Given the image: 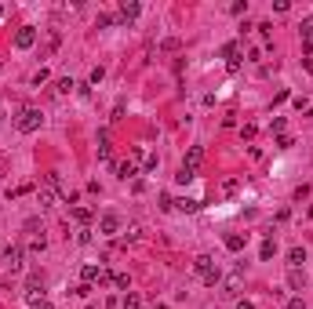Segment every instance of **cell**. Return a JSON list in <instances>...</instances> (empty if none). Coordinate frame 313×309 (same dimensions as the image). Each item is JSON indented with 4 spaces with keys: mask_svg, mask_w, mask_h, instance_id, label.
Returning <instances> with one entry per match:
<instances>
[{
    "mask_svg": "<svg viewBox=\"0 0 313 309\" xmlns=\"http://www.w3.org/2000/svg\"><path fill=\"white\" fill-rule=\"evenodd\" d=\"M193 273L204 280L208 287H215L219 280H222V273H219V266H215V258H211V255H197V258H193Z\"/></svg>",
    "mask_w": 313,
    "mask_h": 309,
    "instance_id": "cell-1",
    "label": "cell"
},
{
    "mask_svg": "<svg viewBox=\"0 0 313 309\" xmlns=\"http://www.w3.org/2000/svg\"><path fill=\"white\" fill-rule=\"evenodd\" d=\"M40 124H44V117H40V109H33V106H26L22 113H18V120H15V127L22 131V135H33V131H40Z\"/></svg>",
    "mask_w": 313,
    "mask_h": 309,
    "instance_id": "cell-2",
    "label": "cell"
},
{
    "mask_svg": "<svg viewBox=\"0 0 313 309\" xmlns=\"http://www.w3.org/2000/svg\"><path fill=\"white\" fill-rule=\"evenodd\" d=\"M98 233H102V237H113V233H121V215L106 211L102 218H98Z\"/></svg>",
    "mask_w": 313,
    "mask_h": 309,
    "instance_id": "cell-3",
    "label": "cell"
},
{
    "mask_svg": "<svg viewBox=\"0 0 313 309\" xmlns=\"http://www.w3.org/2000/svg\"><path fill=\"white\" fill-rule=\"evenodd\" d=\"M36 44V30L33 26H22V30L15 33V48H33Z\"/></svg>",
    "mask_w": 313,
    "mask_h": 309,
    "instance_id": "cell-4",
    "label": "cell"
},
{
    "mask_svg": "<svg viewBox=\"0 0 313 309\" xmlns=\"http://www.w3.org/2000/svg\"><path fill=\"white\" fill-rule=\"evenodd\" d=\"M4 262H7L11 273H18L22 269V247H4Z\"/></svg>",
    "mask_w": 313,
    "mask_h": 309,
    "instance_id": "cell-5",
    "label": "cell"
},
{
    "mask_svg": "<svg viewBox=\"0 0 313 309\" xmlns=\"http://www.w3.org/2000/svg\"><path fill=\"white\" fill-rule=\"evenodd\" d=\"M135 175H139V164H135V160H121V164H117V179H135Z\"/></svg>",
    "mask_w": 313,
    "mask_h": 309,
    "instance_id": "cell-6",
    "label": "cell"
},
{
    "mask_svg": "<svg viewBox=\"0 0 313 309\" xmlns=\"http://www.w3.org/2000/svg\"><path fill=\"white\" fill-rule=\"evenodd\" d=\"M200 160H204V149H200V146H193L189 153H186V160H182V167H193V171H197Z\"/></svg>",
    "mask_w": 313,
    "mask_h": 309,
    "instance_id": "cell-7",
    "label": "cell"
},
{
    "mask_svg": "<svg viewBox=\"0 0 313 309\" xmlns=\"http://www.w3.org/2000/svg\"><path fill=\"white\" fill-rule=\"evenodd\" d=\"M139 11H142V7L135 4V0H124V4H121V18H124V22H131V18H139Z\"/></svg>",
    "mask_w": 313,
    "mask_h": 309,
    "instance_id": "cell-8",
    "label": "cell"
},
{
    "mask_svg": "<svg viewBox=\"0 0 313 309\" xmlns=\"http://www.w3.org/2000/svg\"><path fill=\"white\" fill-rule=\"evenodd\" d=\"M302 262H306V247H291L288 251V266L291 269H302Z\"/></svg>",
    "mask_w": 313,
    "mask_h": 309,
    "instance_id": "cell-9",
    "label": "cell"
},
{
    "mask_svg": "<svg viewBox=\"0 0 313 309\" xmlns=\"http://www.w3.org/2000/svg\"><path fill=\"white\" fill-rule=\"evenodd\" d=\"M288 287H291V291H302V287H306V277H302V269H291V273H288Z\"/></svg>",
    "mask_w": 313,
    "mask_h": 309,
    "instance_id": "cell-10",
    "label": "cell"
},
{
    "mask_svg": "<svg viewBox=\"0 0 313 309\" xmlns=\"http://www.w3.org/2000/svg\"><path fill=\"white\" fill-rule=\"evenodd\" d=\"M222 59H229V62H241V44H237V40H229L226 48H222Z\"/></svg>",
    "mask_w": 313,
    "mask_h": 309,
    "instance_id": "cell-11",
    "label": "cell"
},
{
    "mask_svg": "<svg viewBox=\"0 0 313 309\" xmlns=\"http://www.w3.org/2000/svg\"><path fill=\"white\" fill-rule=\"evenodd\" d=\"M175 208H179V211H200V200H193V196H182V200H175Z\"/></svg>",
    "mask_w": 313,
    "mask_h": 309,
    "instance_id": "cell-12",
    "label": "cell"
},
{
    "mask_svg": "<svg viewBox=\"0 0 313 309\" xmlns=\"http://www.w3.org/2000/svg\"><path fill=\"white\" fill-rule=\"evenodd\" d=\"M244 244H248V237H241V233H229V237H226V247L229 251H244Z\"/></svg>",
    "mask_w": 313,
    "mask_h": 309,
    "instance_id": "cell-13",
    "label": "cell"
},
{
    "mask_svg": "<svg viewBox=\"0 0 313 309\" xmlns=\"http://www.w3.org/2000/svg\"><path fill=\"white\" fill-rule=\"evenodd\" d=\"M299 33H302V40H313V15H306V18H302V26H299Z\"/></svg>",
    "mask_w": 313,
    "mask_h": 309,
    "instance_id": "cell-14",
    "label": "cell"
},
{
    "mask_svg": "<svg viewBox=\"0 0 313 309\" xmlns=\"http://www.w3.org/2000/svg\"><path fill=\"white\" fill-rule=\"evenodd\" d=\"M98 156H102V160H109V156H113V146H109V138H106V135L98 138Z\"/></svg>",
    "mask_w": 313,
    "mask_h": 309,
    "instance_id": "cell-15",
    "label": "cell"
},
{
    "mask_svg": "<svg viewBox=\"0 0 313 309\" xmlns=\"http://www.w3.org/2000/svg\"><path fill=\"white\" fill-rule=\"evenodd\" d=\"M121 306H124V309H139V306H142V298H139V295H135V291H127Z\"/></svg>",
    "mask_w": 313,
    "mask_h": 309,
    "instance_id": "cell-16",
    "label": "cell"
},
{
    "mask_svg": "<svg viewBox=\"0 0 313 309\" xmlns=\"http://www.w3.org/2000/svg\"><path fill=\"white\" fill-rule=\"evenodd\" d=\"M73 88H77V84H73L69 77H62L59 84H55V91H59V95H69V91H73Z\"/></svg>",
    "mask_w": 313,
    "mask_h": 309,
    "instance_id": "cell-17",
    "label": "cell"
},
{
    "mask_svg": "<svg viewBox=\"0 0 313 309\" xmlns=\"http://www.w3.org/2000/svg\"><path fill=\"white\" fill-rule=\"evenodd\" d=\"M73 218H77L80 226H88V222H91V211L88 208H73Z\"/></svg>",
    "mask_w": 313,
    "mask_h": 309,
    "instance_id": "cell-18",
    "label": "cell"
},
{
    "mask_svg": "<svg viewBox=\"0 0 313 309\" xmlns=\"http://www.w3.org/2000/svg\"><path fill=\"white\" fill-rule=\"evenodd\" d=\"M109 284H113L117 291H127V273H113V280H109Z\"/></svg>",
    "mask_w": 313,
    "mask_h": 309,
    "instance_id": "cell-19",
    "label": "cell"
},
{
    "mask_svg": "<svg viewBox=\"0 0 313 309\" xmlns=\"http://www.w3.org/2000/svg\"><path fill=\"white\" fill-rule=\"evenodd\" d=\"M193 179H197V171H193V167H179V182H182V185L193 182Z\"/></svg>",
    "mask_w": 313,
    "mask_h": 309,
    "instance_id": "cell-20",
    "label": "cell"
},
{
    "mask_svg": "<svg viewBox=\"0 0 313 309\" xmlns=\"http://www.w3.org/2000/svg\"><path fill=\"white\" fill-rule=\"evenodd\" d=\"M237 287H241V273H233L226 280V295H237Z\"/></svg>",
    "mask_w": 313,
    "mask_h": 309,
    "instance_id": "cell-21",
    "label": "cell"
},
{
    "mask_svg": "<svg viewBox=\"0 0 313 309\" xmlns=\"http://www.w3.org/2000/svg\"><path fill=\"white\" fill-rule=\"evenodd\" d=\"M44 247H48V240H44V237H33V240H30V251H33V255H40Z\"/></svg>",
    "mask_w": 313,
    "mask_h": 309,
    "instance_id": "cell-22",
    "label": "cell"
},
{
    "mask_svg": "<svg viewBox=\"0 0 313 309\" xmlns=\"http://www.w3.org/2000/svg\"><path fill=\"white\" fill-rule=\"evenodd\" d=\"M273 251H277V247H273V240H266V244L259 247V255H262V262H270V258H273Z\"/></svg>",
    "mask_w": 313,
    "mask_h": 309,
    "instance_id": "cell-23",
    "label": "cell"
},
{
    "mask_svg": "<svg viewBox=\"0 0 313 309\" xmlns=\"http://www.w3.org/2000/svg\"><path fill=\"white\" fill-rule=\"evenodd\" d=\"M95 26H98V30H106V26H113V15H106V11H102V15L95 18Z\"/></svg>",
    "mask_w": 313,
    "mask_h": 309,
    "instance_id": "cell-24",
    "label": "cell"
},
{
    "mask_svg": "<svg viewBox=\"0 0 313 309\" xmlns=\"http://www.w3.org/2000/svg\"><path fill=\"white\" fill-rule=\"evenodd\" d=\"M30 189H33V185H15V189H7V200H11V196H26Z\"/></svg>",
    "mask_w": 313,
    "mask_h": 309,
    "instance_id": "cell-25",
    "label": "cell"
},
{
    "mask_svg": "<svg viewBox=\"0 0 313 309\" xmlns=\"http://www.w3.org/2000/svg\"><path fill=\"white\" fill-rule=\"evenodd\" d=\"M273 135H284V117H273V124H270Z\"/></svg>",
    "mask_w": 313,
    "mask_h": 309,
    "instance_id": "cell-26",
    "label": "cell"
},
{
    "mask_svg": "<svg viewBox=\"0 0 313 309\" xmlns=\"http://www.w3.org/2000/svg\"><path fill=\"white\" fill-rule=\"evenodd\" d=\"M237 189H241V182H237V179H226L222 182V193H237Z\"/></svg>",
    "mask_w": 313,
    "mask_h": 309,
    "instance_id": "cell-27",
    "label": "cell"
},
{
    "mask_svg": "<svg viewBox=\"0 0 313 309\" xmlns=\"http://www.w3.org/2000/svg\"><path fill=\"white\" fill-rule=\"evenodd\" d=\"M229 11H233V15H244V11H248V0H237V4L229 7Z\"/></svg>",
    "mask_w": 313,
    "mask_h": 309,
    "instance_id": "cell-28",
    "label": "cell"
},
{
    "mask_svg": "<svg viewBox=\"0 0 313 309\" xmlns=\"http://www.w3.org/2000/svg\"><path fill=\"white\" fill-rule=\"evenodd\" d=\"M255 131H259L255 124H244V127H241V135H244V138H255Z\"/></svg>",
    "mask_w": 313,
    "mask_h": 309,
    "instance_id": "cell-29",
    "label": "cell"
},
{
    "mask_svg": "<svg viewBox=\"0 0 313 309\" xmlns=\"http://www.w3.org/2000/svg\"><path fill=\"white\" fill-rule=\"evenodd\" d=\"M288 309H306V302H302V298L295 295V298H291V302H288Z\"/></svg>",
    "mask_w": 313,
    "mask_h": 309,
    "instance_id": "cell-30",
    "label": "cell"
},
{
    "mask_svg": "<svg viewBox=\"0 0 313 309\" xmlns=\"http://www.w3.org/2000/svg\"><path fill=\"white\" fill-rule=\"evenodd\" d=\"M237 309H255V306L248 302V298H241V302H237Z\"/></svg>",
    "mask_w": 313,
    "mask_h": 309,
    "instance_id": "cell-31",
    "label": "cell"
},
{
    "mask_svg": "<svg viewBox=\"0 0 313 309\" xmlns=\"http://www.w3.org/2000/svg\"><path fill=\"white\" fill-rule=\"evenodd\" d=\"M40 309H55V306H51V302H44V306H40Z\"/></svg>",
    "mask_w": 313,
    "mask_h": 309,
    "instance_id": "cell-32",
    "label": "cell"
},
{
    "mask_svg": "<svg viewBox=\"0 0 313 309\" xmlns=\"http://www.w3.org/2000/svg\"><path fill=\"white\" fill-rule=\"evenodd\" d=\"M0 171H4V160H0Z\"/></svg>",
    "mask_w": 313,
    "mask_h": 309,
    "instance_id": "cell-33",
    "label": "cell"
},
{
    "mask_svg": "<svg viewBox=\"0 0 313 309\" xmlns=\"http://www.w3.org/2000/svg\"><path fill=\"white\" fill-rule=\"evenodd\" d=\"M156 309H168V306H156Z\"/></svg>",
    "mask_w": 313,
    "mask_h": 309,
    "instance_id": "cell-34",
    "label": "cell"
},
{
    "mask_svg": "<svg viewBox=\"0 0 313 309\" xmlns=\"http://www.w3.org/2000/svg\"><path fill=\"white\" fill-rule=\"evenodd\" d=\"M0 15H4V7H0Z\"/></svg>",
    "mask_w": 313,
    "mask_h": 309,
    "instance_id": "cell-35",
    "label": "cell"
},
{
    "mask_svg": "<svg viewBox=\"0 0 313 309\" xmlns=\"http://www.w3.org/2000/svg\"><path fill=\"white\" fill-rule=\"evenodd\" d=\"M0 251H4V244H0Z\"/></svg>",
    "mask_w": 313,
    "mask_h": 309,
    "instance_id": "cell-36",
    "label": "cell"
}]
</instances>
